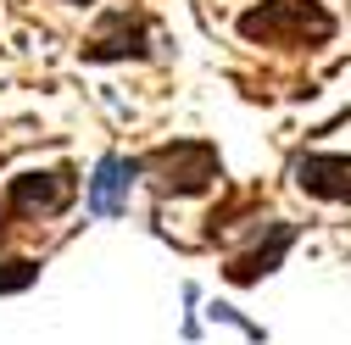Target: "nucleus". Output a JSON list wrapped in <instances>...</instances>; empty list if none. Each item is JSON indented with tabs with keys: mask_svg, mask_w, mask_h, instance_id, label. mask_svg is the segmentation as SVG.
<instances>
[{
	"mask_svg": "<svg viewBox=\"0 0 351 345\" xmlns=\"http://www.w3.org/2000/svg\"><path fill=\"white\" fill-rule=\"evenodd\" d=\"M240 39L279 45V51H313L335 39V17L318 0H262V6L240 12Z\"/></svg>",
	"mask_w": 351,
	"mask_h": 345,
	"instance_id": "1",
	"label": "nucleus"
},
{
	"mask_svg": "<svg viewBox=\"0 0 351 345\" xmlns=\"http://www.w3.org/2000/svg\"><path fill=\"white\" fill-rule=\"evenodd\" d=\"M140 172H151L156 195H201L217 184V145L206 140H173V145H156L151 156H140Z\"/></svg>",
	"mask_w": 351,
	"mask_h": 345,
	"instance_id": "2",
	"label": "nucleus"
},
{
	"mask_svg": "<svg viewBox=\"0 0 351 345\" xmlns=\"http://www.w3.org/2000/svg\"><path fill=\"white\" fill-rule=\"evenodd\" d=\"M78 195V179H73V167H56V172H17L6 201L12 212H45V218H56V212H67Z\"/></svg>",
	"mask_w": 351,
	"mask_h": 345,
	"instance_id": "3",
	"label": "nucleus"
},
{
	"mask_svg": "<svg viewBox=\"0 0 351 345\" xmlns=\"http://www.w3.org/2000/svg\"><path fill=\"white\" fill-rule=\"evenodd\" d=\"M84 56L90 62H123V56H151V28H145V17H128V12H112L101 28H95V39L84 45Z\"/></svg>",
	"mask_w": 351,
	"mask_h": 345,
	"instance_id": "4",
	"label": "nucleus"
},
{
	"mask_svg": "<svg viewBox=\"0 0 351 345\" xmlns=\"http://www.w3.org/2000/svg\"><path fill=\"white\" fill-rule=\"evenodd\" d=\"M290 172H295V190H306L313 201H351V156L313 151V156H295Z\"/></svg>",
	"mask_w": 351,
	"mask_h": 345,
	"instance_id": "5",
	"label": "nucleus"
},
{
	"mask_svg": "<svg viewBox=\"0 0 351 345\" xmlns=\"http://www.w3.org/2000/svg\"><path fill=\"white\" fill-rule=\"evenodd\" d=\"M134 172H140V162L101 156L95 179H90V212H95V218H117V212L128 206V184H134Z\"/></svg>",
	"mask_w": 351,
	"mask_h": 345,
	"instance_id": "6",
	"label": "nucleus"
},
{
	"mask_svg": "<svg viewBox=\"0 0 351 345\" xmlns=\"http://www.w3.org/2000/svg\"><path fill=\"white\" fill-rule=\"evenodd\" d=\"M295 245V223H274L268 229V240H262L256 251H245L240 262L229 268V284H256V279H268L279 262H285V251Z\"/></svg>",
	"mask_w": 351,
	"mask_h": 345,
	"instance_id": "7",
	"label": "nucleus"
},
{
	"mask_svg": "<svg viewBox=\"0 0 351 345\" xmlns=\"http://www.w3.org/2000/svg\"><path fill=\"white\" fill-rule=\"evenodd\" d=\"M34 279H39V262H28V256H17V262H0V295L28 290Z\"/></svg>",
	"mask_w": 351,
	"mask_h": 345,
	"instance_id": "8",
	"label": "nucleus"
},
{
	"mask_svg": "<svg viewBox=\"0 0 351 345\" xmlns=\"http://www.w3.org/2000/svg\"><path fill=\"white\" fill-rule=\"evenodd\" d=\"M0 240H6V206H0Z\"/></svg>",
	"mask_w": 351,
	"mask_h": 345,
	"instance_id": "9",
	"label": "nucleus"
},
{
	"mask_svg": "<svg viewBox=\"0 0 351 345\" xmlns=\"http://www.w3.org/2000/svg\"><path fill=\"white\" fill-rule=\"evenodd\" d=\"M67 6H90V0H67Z\"/></svg>",
	"mask_w": 351,
	"mask_h": 345,
	"instance_id": "10",
	"label": "nucleus"
}]
</instances>
